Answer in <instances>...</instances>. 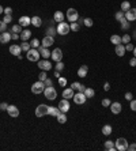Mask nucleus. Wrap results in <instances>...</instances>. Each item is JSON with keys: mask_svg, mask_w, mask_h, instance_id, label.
Returning <instances> with one entry per match:
<instances>
[{"mask_svg": "<svg viewBox=\"0 0 136 151\" xmlns=\"http://www.w3.org/2000/svg\"><path fill=\"white\" fill-rule=\"evenodd\" d=\"M46 36H50V37H55L56 34H57V29L56 27H53V26H49L48 29H46Z\"/></svg>", "mask_w": 136, "mask_h": 151, "instance_id": "32", "label": "nucleus"}, {"mask_svg": "<svg viewBox=\"0 0 136 151\" xmlns=\"http://www.w3.org/2000/svg\"><path fill=\"white\" fill-rule=\"evenodd\" d=\"M3 11H4V8H3V7L0 6V15H1V14H3Z\"/></svg>", "mask_w": 136, "mask_h": 151, "instance_id": "60", "label": "nucleus"}, {"mask_svg": "<svg viewBox=\"0 0 136 151\" xmlns=\"http://www.w3.org/2000/svg\"><path fill=\"white\" fill-rule=\"evenodd\" d=\"M83 93H85V95H86L87 98H93L94 95H95V91H94V88H91V87H86Z\"/></svg>", "mask_w": 136, "mask_h": 151, "instance_id": "31", "label": "nucleus"}, {"mask_svg": "<svg viewBox=\"0 0 136 151\" xmlns=\"http://www.w3.org/2000/svg\"><path fill=\"white\" fill-rule=\"evenodd\" d=\"M110 42L113 45L123 44V42H121V37H120V36H117V34H113V36H112V37H110Z\"/></svg>", "mask_w": 136, "mask_h": 151, "instance_id": "30", "label": "nucleus"}, {"mask_svg": "<svg viewBox=\"0 0 136 151\" xmlns=\"http://www.w3.org/2000/svg\"><path fill=\"white\" fill-rule=\"evenodd\" d=\"M104 148H105L106 151H114V150H116L114 142H112V140H106L105 144H104Z\"/></svg>", "mask_w": 136, "mask_h": 151, "instance_id": "27", "label": "nucleus"}, {"mask_svg": "<svg viewBox=\"0 0 136 151\" xmlns=\"http://www.w3.org/2000/svg\"><path fill=\"white\" fill-rule=\"evenodd\" d=\"M7 32V23H4L3 20H0V33Z\"/></svg>", "mask_w": 136, "mask_h": 151, "instance_id": "47", "label": "nucleus"}, {"mask_svg": "<svg viewBox=\"0 0 136 151\" xmlns=\"http://www.w3.org/2000/svg\"><path fill=\"white\" fill-rule=\"evenodd\" d=\"M55 76H56V79H59V78H60V72H59V71H55Z\"/></svg>", "mask_w": 136, "mask_h": 151, "instance_id": "59", "label": "nucleus"}, {"mask_svg": "<svg viewBox=\"0 0 136 151\" xmlns=\"http://www.w3.org/2000/svg\"><path fill=\"white\" fill-rule=\"evenodd\" d=\"M11 40H19V34H18V33H13V34H11Z\"/></svg>", "mask_w": 136, "mask_h": 151, "instance_id": "58", "label": "nucleus"}, {"mask_svg": "<svg viewBox=\"0 0 136 151\" xmlns=\"http://www.w3.org/2000/svg\"><path fill=\"white\" fill-rule=\"evenodd\" d=\"M72 100H74V102L76 104V105H83V104L87 101V97L85 95V93L78 91V93L74 95V98H72Z\"/></svg>", "mask_w": 136, "mask_h": 151, "instance_id": "8", "label": "nucleus"}, {"mask_svg": "<svg viewBox=\"0 0 136 151\" xmlns=\"http://www.w3.org/2000/svg\"><path fill=\"white\" fill-rule=\"evenodd\" d=\"M7 112H8V114H10L11 117H18L19 116V109L15 106V105H8Z\"/></svg>", "mask_w": 136, "mask_h": 151, "instance_id": "16", "label": "nucleus"}, {"mask_svg": "<svg viewBox=\"0 0 136 151\" xmlns=\"http://www.w3.org/2000/svg\"><path fill=\"white\" fill-rule=\"evenodd\" d=\"M112 132H113V128H112L110 124H106V125L102 127V133H104L105 136H109Z\"/></svg>", "mask_w": 136, "mask_h": 151, "instance_id": "29", "label": "nucleus"}, {"mask_svg": "<svg viewBox=\"0 0 136 151\" xmlns=\"http://www.w3.org/2000/svg\"><path fill=\"white\" fill-rule=\"evenodd\" d=\"M129 8H131V3H129V1H127V0H125V1L121 3V11L125 13V11H128Z\"/></svg>", "mask_w": 136, "mask_h": 151, "instance_id": "37", "label": "nucleus"}, {"mask_svg": "<svg viewBox=\"0 0 136 151\" xmlns=\"http://www.w3.org/2000/svg\"><path fill=\"white\" fill-rule=\"evenodd\" d=\"M125 19L129 20V22H133L136 19V8H132V7H131L128 11H125Z\"/></svg>", "mask_w": 136, "mask_h": 151, "instance_id": "14", "label": "nucleus"}, {"mask_svg": "<svg viewBox=\"0 0 136 151\" xmlns=\"http://www.w3.org/2000/svg\"><path fill=\"white\" fill-rule=\"evenodd\" d=\"M53 44H55V37H50V36H45L41 41V46H44V48H49Z\"/></svg>", "mask_w": 136, "mask_h": 151, "instance_id": "12", "label": "nucleus"}, {"mask_svg": "<svg viewBox=\"0 0 136 151\" xmlns=\"http://www.w3.org/2000/svg\"><path fill=\"white\" fill-rule=\"evenodd\" d=\"M114 146H116V150L118 151H125L128 150V142L125 138H118L116 142H114Z\"/></svg>", "mask_w": 136, "mask_h": 151, "instance_id": "5", "label": "nucleus"}, {"mask_svg": "<svg viewBox=\"0 0 136 151\" xmlns=\"http://www.w3.org/2000/svg\"><path fill=\"white\" fill-rule=\"evenodd\" d=\"M59 109H60V112H63V113H67L68 110L71 109V105H69V100H61L60 102H59Z\"/></svg>", "mask_w": 136, "mask_h": 151, "instance_id": "11", "label": "nucleus"}, {"mask_svg": "<svg viewBox=\"0 0 136 151\" xmlns=\"http://www.w3.org/2000/svg\"><path fill=\"white\" fill-rule=\"evenodd\" d=\"M64 18H65V14H63L61 11H56L55 14H53V20L55 22H64Z\"/></svg>", "mask_w": 136, "mask_h": 151, "instance_id": "23", "label": "nucleus"}, {"mask_svg": "<svg viewBox=\"0 0 136 151\" xmlns=\"http://www.w3.org/2000/svg\"><path fill=\"white\" fill-rule=\"evenodd\" d=\"M44 90H45V83L41 82V80H38V82L33 83L31 84V93L33 94H41V93H44Z\"/></svg>", "mask_w": 136, "mask_h": 151, "instance_id": "4", "label": "nucleus"}, {"mask_svg": "<svg viewBox=\"0 0 136 151\" xmlns=\"http://www.w3.org/2000/svg\"><path fill=\"white\" fill-rule=\"evenodd\" d=\"M125 100H127V101H132V100H133V94H132V93H125Z\"/></svg>", "mask_w": 136, "mask_h": 151, "instance_id": "52", "label": "nucleus"}, {"mask_svg": "<svg viewBox=\"0 0 136 151\" xmlns=\"http://www.w3.org/2000/svg\"><path fill=\"white\" fill-rule=\"evenodd\" d=\"M31 25L34 26V27H41L42 26V19L40 18V16H33L31 18Z\"/></svg>", "mask_w": 136, "mask_h": 151, "instance_id": "28", "label": "nucleus"}, {"mask_svg": "<svg viewBox=\"0 0 136 151\" xmlns=\"http://www.w3.org/2000/svg\"><path fill=\"white\" fill-rule=\"evenodd\" d=\"M114 52H116V55H117L118 57H123L124 55H125V46H124V44H118L116 45V49H114Z\"/></svg>", "mask_w": 136, "mask_h": 151, "instance_id": "20", "label": "nucleus"}, {"mask_svg": "<svg viewBox=\"0 0 136 151\" xmlns=\"http://www.w3.org/2000/svg\"><path fill=\"white\" fill-rule=\"evenodd\" d=\"M46 114H48V106H46V105L41 104V105H38V106L36 107V116H37V117H44V116H46Z\"/></svg>", "mask_w": 136, "mask_h": 151, "instance_id": "9", "label": "nucleus"}, {"mask_svg": "<svg viewBox=\"0 0 136 151\" xmlns=\"http://www.w3.org/2000/svg\"><path fill=\"white\" fill-rule=\"evenodd\" d=\"M20 49L23 50V52H27V50L31 49V45L27 42V41H23L22 44H20Z\"/></svg>", "mask_w": 136, "mask_h": 151, "instance_id": "36", "label": "nucleus"}, {"mask_svg": "<svg viewBox=\"0 0 136 151\" xmlns=\"http://www.w3.org/2000/svg\"><path fill=\"white\" fill-rule=\"evenodd\" d=\"M110 110L113 114H120L121 113V110H123V106H121V104L120 102H112L110 104Z\"/></svg>", "mask_w": 136, "mask_h": 151, "instance_id": "13", "label": "nucleus"}, {"mask_svg": "<svg viewBox=\"0 0 136 151\" xmlns=\"http://www.w3.org/2000/svg\"><path fill=\"white\" fill-rule=\"evenodd\" d=\"M57 80H59V84H60L61 87H65V84H67V79H65V78L60 76V78H59Z\"/></svg>", "mask_w": 136, "mask_h": 151, "instance_id": "45", "label": "nucleus"}, {"mask_svg": "<svg viewBox=\"0 0 136 151\" xmlns=\"http://www.w3.org/2000/svg\"><path fill=\"white\" fill-rule=\"evenodd\" d=\"M38 79H40L41 82H45V80L48 79V75H46V71H41V72H40V75H38Z\"/></svg>", "mask_w": 136, "mask_h": 151, "instance_id": "41", "label": "nucleus"}, {"mask_svg": "<svg viewBox=\"0 0 136 151\" xmlns=\"http://www.w3.org/2000/svg\"><path fill=\"white\" fill-rule=\"evenodd\" d=\"M71 88L74 90V91H85V84H82V83H79V82H74L72 84H71Z\"/></svg>", "mask_w": 136, "mask_h": 151, "instance_id": "24", "label": "nucleus"}, {"mask_svg": "<svg viewBox=\"0 0 136 151\" xmlns=\"http://www.w3.org/2000/svg\"><path fill=\"white\" fill-rule=\"evenodd\" d=\"M69 27H71V32H79V29H81V26H79L78 22H71Z\"/></svg>", "mask_w": 136, "mask_h": 151, "instance_id": "39", "label": "nucleus"}, {"mask_svg": "<svg viewBox=\"0 0 136 151\" xmlns=\"http://www.w3.org/2000/svg\"><path fill=\"white\" fill-rule=\"evenodd\" d=\"M26 57H27V60H29V61L37 63L38 60H40V57H41V55H40L38 49H36V48H31L30 50H27V52H26Z\"/></svg>", "mask_w": 136, "mask_h": 151, "instance_id": "1", "label": "nucleus"}, {"mask_svg": "<svg viewBox=\"0 0 136 151\" xmlns=\"http://www.w3.org/2000/svg\"><path fill=\"white\" fill-rule=\"evenodd\" d=\"M3 22L4 23H10V22H13V15H4V18H3Z\"/></svg>", "mask_w": 136, "mask_h": 151, "instance_id": "46", "label": "nucleus"}, {"mask_svg": "<svg viewBox=\"0 0 136 151\" xmlns=\"http://www.w3.org/2000/svg\"><path fill=\"white\" fill-rule=\"evenodd\" d=\"M129 106H131V109H132L133 112H136V100L129 101Z\"/></svg>", "mask_w": 136, "mask_h": 151, "instance_id": "49", "label": "nucleus"}, {"mask_svg": "<svg viewBox=\"0 0 136 151\" xmlns=\"http://www.w3.org/2000/svg\"><path fill=\"white\" fill-rule=\"evenodd\" d=\"M56 29H57V34H60V36H67L68 33L71 32V27L67 22H60Z\"/></svg>", "mask_w": 136, "mask_h": 151, "instance_id": "3", "label": "nucleus"}, {"mask_svg": "<svg viewBox=\"0 0 136 151\" xmlns=\"http://www.w3.org/2000/svg\"><path fill=\"white\" fill-rule=\"evenodd\" d=\"M65 18L68 19V22H76L79 18V13L75 8H68L65 13Z\"/></svg>", "mask_w": 136, "mask_h": 151, "instance_id": "6", "label": "nucleus"}, {"mask_svg": "<svg viewBox=\"0 0 136 151\" xmlns=\"http://www.w3.org/2000/svg\"><path fill=\"white\" fill-rule=\"evenodd\" d=\"M110 100H109V98H104V100H102V106H105V107H108V106H110Z\"/></svg>", "mask_w": 136, "mask_h": 151, "instance_id": "48", "label": "nucleus"}, {"mask_svg": "<svg viewBox=\"0 0 136 151\" xmlns=\"http://www.w3.org/2000/svg\"><path fill=\"white\" fill-rule=\"evenodd\" d=\"M61 113L59 107H55V106H48V114L49 116H53V117H57L59 114Z\"/></svg>", "mask_w": 136, "mask_h": 151, "instance_id": "25", "label": "nucleus"}, {"mask_svg": "<svg viewBox=\"0 0 136 151\" xmlns=\"http://www.w3.org/2000/svg\"><path fill=\"white\" fill-rule=\"evenodd\" d=\"M37 64H38V67H40V69H41V71H46V72H48V71H50V69H52V67H53V65H52V63H50L48 59L38 60Z\"/></svg>", "mask_w": 136, "mask_h": 151, "instance_id": "7", "label": "nucleus"}, {"mask_svg": "<svg viewBox=\"0 0 136 151\" xmlns=\"http://www.w3.org/2000/svg\"><path fill=\"white\" fill-rule=\"evenodd\" d=\"M50 57H52V60H53L55 63H57V61H61V60H63V50L60 49V48H56V49L52 52Z\"/></svg>", "mask_w": 136, "mask_h": 151, "instance_id": "10", "label": "nucleus"}, {"mask_svg": "<svg viewBox=\"0 0 136 151\" xmlns=\"http://www.w3.org/2000/svg\"><path fill=\"white\" fill-rule=\"evenodd\" d=\"M129 27H131V22L124 18L123 20H121V29H123V30H128Z\"/></svg>", "mask_w": 136, "mask_h": 151, "instance_id": "34", "label": "nucleus"}, {"mask_svg": "<svg viewBox=\"0 0 136 151\" xmlns=\"http://www.w3.org/2000/svg\"><path fill=\"white\" fill-rule=\"evenodd\" d=\"M121 42H123L124 45L129 44V42H131V36H129V34H124L123 37H121Z\"/></svg>", "mask_w": 136, "mask_h": 151, "instance_id": "40", "label": "nucleus"}, {"mask_svg": "<svg viewBox=\"0 0 136 151\" xmlns=\"http://www.w3.org/2000/svg\"><path fill=\"white\" fill-rule=\"evenodd\" d=\"M20 52H22V49H20V45H11L10 46V53L11 55H14V56H19L20 55Z\"/></svg>", "mask_w": 136, "mask_h": 151, "instance_id": "21", "label": "nucleus"}, {"mask_svg": "<svg viewBox=\"0 0 136 151\" xmlns=\"http://www.w3.org/2000/svg\"><path fill=\"white\" fill-rule=\"evenodd\" d=\"M45 87H50V86H52V84H53V82H52V79H49V78H48V79H46V80H45Z\"/></svg>", "mask_w": 136, "mask_h": 151, "instance_id": "53", "label": "nucleus"}, {"mask_svg": "<svg viewBox=\"0 0 136 151\" xmlns=\"http://www.w3.org/2000/svg\"><path fill=\"white\" fill-rule=\"evenodd\" d=\"M57 121H59L60 124H65V123H67V114L61 112V113L57 116Z\"/></svg>", "mask_w": 136, "mask_h": 151, "instance_id": "33", "label": "nucleus"}, {"mask_svg": "<svg viewBox=\"0 0 136 151\" xmlns=\"http://www.w3.org/2000/svg\"><path fill=\"white\" fill-rule=\"evenodd\" d=\"M93 19L91 18H85V20H83V25L86 26V27H91L93 26Z\"/></svg>", "mask_w": 136, "mask_h": 151, "instance_id": "43", "label": "nucleus"}, {"mask_svg": "<svg viewBox=\"0 0 136 151\" xmlns=\"http://www.w3.org/2000/svg\"><path fill=\"white\" fill-rule=\"evenodd\" d=\"M38 52H40V55H41L42 59H49L50 55H52V52H49L48 48H44V46H40V48H38Z\"/></svg>", "mask_w": 136, "mask_h": 151, "instance_id": "17", "label": "nucleus"}, {"mask_svg": "<svg viewBox=\"0 0 136 151\" xmlns=\"http://www.w3.org/2000/svg\"><path fill=\"white\" fill-rule=\"evenodd\" d=\"M11 32L20 34V32H22V26L19 25V23H18V25H14V26H13V29H11Z\"/></svg>", "mask_w": 136, "mask_h": 151, "instance_id": "42", "label": "nucleus"}, {"mask_svg": "<svg viewBox=\"0 0 136 151\" xmlns=\"http://www.w3.org/2000/svg\"><path fill=\"white\" fill-rule=\"evenodd\" d=\"M74 90L71 87H68V88H64V91H63V98H65V100H71V98H74Z\"/></svg>", "mask_w": 136, "mask_h": 151, "instance_id": "19", "label": "nucleus"}, {"mask_svg": "<svg viewBox=\"0 0 136 151\" xmlns=\"http://www.w3.org/2000/svg\"><path fill=\"white\" fill-rule=\"evenodd\" d=\"M19 38H20L22 41H27V40H30V38H31V32H30V30H27V29L22 30L20 34H19Z\"/></svg>", "mask_w": 136, "mask_h": 151, "instance_id": "22", "label": "nucleus"}, {"mask_svg": "<svg viewBox=\"0 0 136 151\" xmlns=\"http://www.w3.org/2000/svg\"><path fill=\"white\" fill-rule=\"evenodd\" d=\"M129 65L131 67H136V57H132L129 60Z\"/></svg>", "mask_w": 136, "mask_h": 151, "instance_id": "55", "label": "nucleus"}, {"mask_svg": "<svg viewBox=\"0 0 136 151\" xmlns=\"http://www.w3.org/2000/svg\"><path fill=\"white\" fill-rule=\"evenodd\" d=\"M3 13L6 14V15H11V14H13V8H11V7H6Z\"/></svg>", "mask_w": 136, "mask_h": 151, "instance_id": "50", "label": "nucleus"}, {"mask_svg": "<svg viewBox=\"0 0 136 151\" xmlns=\"http://www.w3.org/2000/svg\"><path fill=\"white\" fill-rule=\"evenodd\" d=\"M104 90H105V91H109V90H110V83L105 82V84H104Z\"/></svg>", "mask_w": 136, "mask_h": 151, "instance_id": "57", "label": "nucleus"}, {"mask_svg": "<svg viewBox=\"0 0 136 151\" xmlns=\"http://www.w3.org/2000/svg\"><path fill=\"white\" fill-rule=\"evenodd\" d=\"M44 95H45V98L49 101H55L57 98V91H56V88L53 86H50V87H45L44 90Z\"/></svg>", "mask_w": 136, "mask_h": 151, "instance_id": "2", "label": "nucleus"}, {"mask_svg": "<svg viewBox=\"0 0 136 151\" xmlns=\"http://www.w3.org/2000/svg\"><path fill=\"white\" fill-rule=\"evenodd\" d=\"M87 72H88V67H87V65H82V67H79V69H78V76H79V78H86Z\"/></svg>", "mask_w": 136, "mask_h": 151, "instance_id": "26", "label": "nucleus"}, {"mask_svg": "<svg viewBox=\"0 0 136 151\" xmlns=\"http://www.w3.org/2000/svg\"><path fill=\"white\" fill-rule=\"evenodd\" d=\"M132 52H133V56L136 57V46H135V48H133V50H132Z\"/></svg>", "mask_w": 136, "mask_h": 151, "instance_id": "61", "label": "nucleus"}, {"mask_svg": "<svg viewBox=\"0 0 136 151\" xmlns=\"http://www.w3.org/2000/svg\"><path fill=\"white\" fill-rule=\"evenodd\" d=\"M133 48H135V46H133V45L131 44H125V50H128V52H132V50H133Z\"/></svg>", "mask_w": 136, "mask_h": 151, "instance_id": "51", "label": "nucleus"}, {"mask_svg": "<svg viewBox=\"0 0 136 151\" xmlns=\"http://www.w3.org/2000/svg\"><path fill=\"white\" fill-rule=\"evenodd\" d=\"M64 67H65V65H64V63H63V61H57V63H56V65H55L56 71H59V72H60V71H63V69H64Z\"/></svg>", "mask_w": 136, "mask_h": 151, "instance_id": "44", "label": "nucleus"}, {"mask_svg": "<svg viewBox=\"0 0 136 151\" xmlns=\"http://www.w3.org/2000/svg\"><path fill=\"white\" fill-rule=\"evenodd\" d=\"M7 107H8V104H6V102L0 104V110H7Z\"/></svg>", "mask_w": 136, "mask_h": 151, "instance_id": "54", "label": "nucleus"}, {"mask_svg": "<svg viewBox=\"0 0 136 151\" xmlns=\"http://www.w3.org/2000/svg\"><path fill=\"white\" fill-rule=\"evenodd\" d=\"M128 150H129V151H136V143L128 144Z\"/></svg>", "mask_w": 136, "mask_h": 151, "instance_id": "56", "label": "nucleus"}, {"mask_svg": "<svg viewBox=\"0 0 136 151\" xmlns=\"http://www.w3.org/2000/svg\"><path fill=\"white\" fill-rule=\"evenodd\" d=\"M18 22L22 27H27L29 25H31V18H29V16H26L25 15V16H20Z\"/></svg>", "mask_w": 136, "mask_h": 151, "instance_id": "18", "label": "nucleus"}, {"mask_svg": "<svg viewBox=\"0 0 136 151\" xmlns=\"http://www.w3.org/2000/svg\"><path fill=\"white\" fill-rule=\"evenodd\" d=\"M114 18H116V20H117V22H121V20L125 18V13H124V11H117V13H116V15H114Z\"/></svg>", "mask_w": 136, "mask_h": 151, "instance_id": "35", "label": "nucleus"}, {"mask_svg": "<svg viewBox=\"0 0 136 151\" xmlns=\"http://www.w3.org/2000/svg\"><path fill=\"white\" fill-rule=\"evenodd\" d=\"M10 41H11V33L8 32L0 33V42L1 44H8Z\"/></svg>", "mask_w": 136, "mask_h": 151, "instance_id": "15", "label": "nucleus"}, {"mask_svg": "<svg viewBox=\"0 0 136 151\" xmlns=\"http://www.w3.org/2000/svg\"><path fill=\"white\" fill-rule=\"evenodd\" d=\"M30 45H31V48H36V49H38L40 46H41V42L38 41L37 38H33L30 41Z\"/></svg>", "mask_w": 136, "mask_h": 151, "instance_id": "38", "label": "nucleus"}]
</instances>
